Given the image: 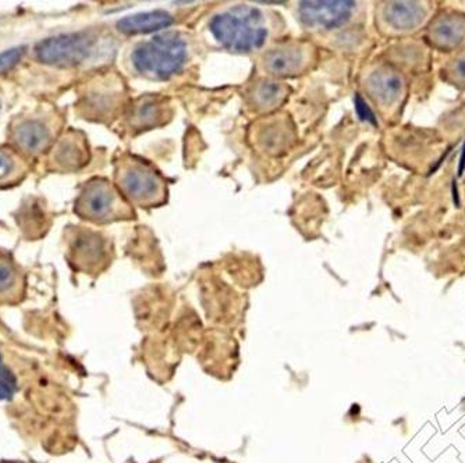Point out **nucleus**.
<instances>
[{"mask_svg":"<svg viewBox=\"0 0 465 463\" xmlns=\"http://www.w3.org/2000/svg\"><path fill=\"white\" fill-rule=\"evenodd\" d=\"M98 36L93 33L63 34L39 42L35 56L44 64L75 67L93 56Z\"/></svg>","mask_w":465,"mask_h":463,"instance_id":"obj_5","label":"nucleus"},{"mask_svg":"<svg viewBox=\"0 0 465 463\" xmlns=\"http://www.w3.org/2000/svg\"><path fill=\"white\" fill-rule=\"evenodd\" d=\"M287 96V90L281 84L266 83L258 84L253 91V103L258 109L272 110L279 104L283 103Z\"/></svg>","mask_w":465,"mask_h":463,"instance_id":"obj_17","label":"nucleus"},{"mask_svg":"<svg viewBox=\"0 0 465 463\" xmlns=\"http://www.w3.org/2000/svg\"><path fill=\"white\" fill-rule=\"evenodd\" d=\"M430 36L440 48H454L465 38V20L459 15H446L439 18L430 30Z\"/></svg>","mask_w":465,"mask_h":463,"instance_id":"obj_14","label":"nucleus"},{"mask_svg":"<svg viewBox=\"0 0 465 463\" xmlns=\"http://www.w3.org/2000/svg\"><path fill=\"white\" fill-rule=\"evenodd\" d=\"M187 56L185 39L180 34L167 33L140 44L133 51L132 63L141 75L167 80L182 72Z\"/></svg>","mask_w":465,"mask_h":463,"instance_id":"obj_2","label":"nucleus"},{"mask_svg":"<svg viewBox=\"0 0 465 463\" xmlns=\"http://www.w3.org/2000/svg\"><path fill=\"white\" fill-rule=\"evenodd\" d=\"M164 113H166V106L162 103L161 99H141L133 112V124L140 128L153 127L161 124Z\"/></svg>","mask_w":465,"mask_h":463,"instance_id":"obj_16","label":"nucleus"},{"mask_svg":"<svg viewBox=\"0 0 465 463\" xmlns=\"http://www.w3.org/2000/svg\"><path fill=\"white\" fill-rule=\"evenodd\" d=\"M75 213L81 219L98 224L134 216L119 188L104 179L91 180L84 185L75 201Z\"/></svg>","mask_w":465,"mask_h":463,"instance_id":"obj_4","label":"nucleus"},{"mask_svg":"<svg viewBox=\"0 0 465 463\" xmlns=\"http://www.w3.org/2000/svg\"><path fill=\"white\" fill-rule=\"evenodd\" d=\"M383 20L394 31L415 30L424 21L425 10L420 4L393 2L383 7Z\"/></svg>","mask_w":465,"mask_h":463,"instance_id":"obj_13","label":"nucleus"},{"mask_svg":"<svg viewBox=\"0 0 465 463\" xmlns=\"http://www.w3.org/2000/svg\"><path fill=\"white\" fill-rule=\"evenodd\" d=\"M52 162L54 169L70 172L80 169L88 162V146L85 138L80 137L77 133H70L62 138L52 152Z\"/></svg>","mask_w":465,"mask_h":463,"instance_id":"obj_10","label":"nucleus"},{"mask_svg":"<svg viewBox=\"0 0 465 463\" xmlns=\"http://www.w3.org/2000/svg\"><path fill=\"white\" fill-rule=\"evenodd\" d=\"M450 75L453 77L454 83L465 84V54L454 60L453 65L450 67Z\"/></svg>","mask_w":465,"mask_h":463,"instance_id":"obj_22","label":"nucleus"},{"mask_svg":"<svg viewBox=\"0 0 465 463\" xmlns=\"http://www.w3.org/2000/svg\"><path fill=\"white\" fill-rule=\"evenodd\" d=\"M209 31L223 48L240 54L262 48L269 34L262 13L251 6L219 13L209 23Z\"/></svg>","mask_w":465,"mask_h":463,"instance_id":"obj_1","label":"nucleus"},{"mask_svg":"<svg viewBox=\"0 0 465 463\" xmlns=\"http://www.w3.org/2000/svg\"><path fill=\"white\" fill-rule=\"evenodd\" d=\"M5 369L6 368H5L4 363H2V358H0V371L5 370Z\"/></svg>","mask_w":465,"mask_h":463,"instance_id":"obj_24","label":"nucleus"},{"mask_svg":"<svg viewBox=\"0 0 465 463\" xmlns=\"http://www.w3.org/2000/svg\"><path fill=\"white\" fill-rule=\"evenodd\" d=\"M25 294L21 273L9 259L0 256V303H17Z\"/></svg>","mask_w":465,"mask_h":463,"instance_id":"obj_15","label":"nucleus"},{"mask_svg":"<svg viewBox=\"0 0 465 463\" xmlns=\"http://www.w3.org/2000/svg\"><path fill=\"white\" fill-rule=\"evenodd\" d=\"M464 169H465V143H464V148H462V152H461V159H460L459 175H462V172H464Z\"/></svg>","mask_w":465,"mask_h":463,"instance_id":"obj_23","label":"nucleus"},{"mask_svg":"<svg viewBox=\"0 0 465 463\" xmlns=\"http://www.w3.org/2000/svg\"><path fill=\"white\" fill-rule=\"evenodd\" d=\"M357 5L347 0L302 2L299 5L302 25L313 30H334L346 25Z\"/></svg>","mask_w":465,"mask_h":463,"instance_id":"obj_7","label":"nucleus"},{"mask_svg":"<svg viewBox=\"0 0 465 463\" xmlns=\"http://www.w3.org/2000/svg\"><path fill=\"white\" fill-rule=\"evenodd\" d=\"M311 60V46L300 42L282 44L271 49L263 57L266 72L276 77L300 74L307 69Z\"/></svg>","mask_w":465,"mask_h":463,"instance_id":"obj_8","label":"nucleus"},{"mask_svg":"<svg viewBox=\"0 0 465 463\" xmlns=\"http://www.w3.org/2000/svg\"><path fill=\"white\" fill-rule=\"evenodd\" d=\"M367 90L375 102L391 106L403 93V80L389 69H379L368 77Z\"/></svg>","mask_w":465,"mask_h":463,"instance_id":"obj_12","label":"nucleus"},{"mask_svg":"<svg viewBox=\"0 0 465 463\" xmlns=\"http://www.w3.org/2000/svg\"><path fill=\"white\" fill-rule=\"evenodd\" d=\"M21 172V161L15 152L0 148V184H7L17 179Z\"/></svg>","mask_w":465,"mask_h":463,"instance_id":"obj_19","label":"nucleus"},{"mask_svg":"<svg viewBox=\"0 0 465 463\" xmlns=\"http://www.w3.org/2000/svg\"><path fill=\"white\" fill-rule=\"evenodd\" d=\"M174 23L173 15L163 10L138 13L127 15L117 21V30L124 35H140V34L156 33L171 27Z\"/></svg>","mask_w":465,"mask_h":463,"instance_id":"obj_11","label":"nucleus"},{"mask_svg":"<svg viewBox=\"0 0 465 463\" xmlns=\"http://www.w3.org/2000/svg\"><path fill=\"white\" fill-rule=\"evenodd\" d=\"M25 54V48H13L0 54V74L9 72L20 62Z\"/></svg>","mask_w":465,"mask_h":463,"instance_id":"obj_20","label":"nucleus"},{"mask_svg":"<svg viewBox=\"0 0 465 463\" xmlns=\"http://www.w3.org/2000/svg\"><path fill=\"white\" fill-rule=\"evenodd\" d=\"M292 128H289L287 122L272 123L271 127L261 133L260 141L263 148L268 152L279 153L281 151L289 148L292 141Z\"/></svg>","mask_w":465,"mask_h":463,"instance_id":"obj_18","label":"nucleus"},{"mask_svg":"<svg viewBox=\"0 0 465 463\" xmlns=\"http://www.w3.org/2000/svg\"><path fill=\"white\" fill-rule=\"evenodd\" d=\"M12 140L15 145L25 153H41L51 143V128L44 120L36 117L23 119L13 125Z\"/></svg>","mask_w":465,"mask_h":463,"instance_id":"obj_9","label":"nucleus"},{"mask_svg":"<svg viewBox=\"0 0 465 463\" xmlns=\"http://www.w3.org/2000/svg\"><path fill=\"white\" fill-rule=\"evenodd\" d=\"M67 238L70 263L78 271H96L108 261V242L98 232L78 227L70 230Z\"/></svg>","mask_w":465,"mask_h":463,"instance_id":"obj_6","label":"nucleus"},{"mask_svg":"<svg viewBox=\"0 0 465 463\" xmlns=\"http://www.w3.org/2000/svg\"><path fill=\"white\" fill-rule=\"evenodd\" d=\"M117 187L125 200L141 208L162 205L166 201V182L151 164L140 159L119 162Z\"/></svg>","mask_w":465,"mask_h":463,"instance_id":"obj_3","label":"nucleus"},{"mask_svg":"<svg viewBox=\"0 0 465 463\" xmlns=\"http://www.w3.org/2000/svg\"><path fill=\"white\" fill-rule=\"evenodd\" d=\"M355 112H357L358 117H360L362 122H368L373 125L378 124L375 114H373L372 110L368 106L367 102L362 99L361 95H355Z\"/></svg>","mask_w":465,"mask_h":463,"instance_id":"obj_21","label":"nucleus"}]
</instances>
